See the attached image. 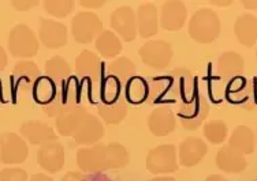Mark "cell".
Wrapping results in <instances>:
<instances>
[{
  "label": "cell",
  "instance_id": "1",
  "mask_svg": "<svg viewBox=\"0 0 257 181\" xmlns=\"http://www.w3.org/2000/svg\"><path fill=\"white\" fill-rule=\"evenodd\" d=\"M220 34V20L211 8H198L189 22L190 38L200 44H209Z\"/></svg>",
  "mask_w": 257,
  "mask_h": 181
},
{
  "label": "cell",
  "instance_id": "2",
  "mask_svg": "<svg viewBox=\"0 0 257 181\" xmlns=\"http://www.w3.org/2000/svg\"><path fill=\"white\" fill-rule=\"evenodd\" d=\"M209 102L208 98L200 92H194L193 97L186 102L178 104V114L183 128L197 130L209 114Z\"/></svg>",
  "mask_w": 257,
  "mask_h": 181
},
{
  "label": "cell",
  "instance_id": "3",
  "mask_svg": "<svg viewBox=\"0 0 257 181\" xmlns=\"http://www.w3.org/2000/svg\"><path fill=\"white\" fill-rule=\"evenodd\" d=\"M75 74L82 82H88L92 92L100 93L101 82H103V63L100 62L99 56L94 54L89 49H84L75 60Z\"/></svg>",
  "mask_w": 257,
  "mask_h": 181
},
{
  "label": "cell",
  "instance_id": "4",
  "mask_svg": "<svg viewBox=\"0 0 257 181\" xmlns=\"http://www.w3.org/2000/svg\"><path fill=\"white\" fill-rule=\"evenodd\" d=\"M39 40L26 24H17L9 36V50L17 59L28 60L39 52Z\"/></svg>",
  "mask_w": 257,
  "mask_h": 181
},
{
  "label": "cell",
  "instance_id": "5",
  "mask_svg": "<svg viewBox=\"0 0 257 181\" xmlns=\"http://www.w3.org/2000/svg\"><path fill=\"white\" fill-rule=\"evenodd\" d=\"M139 54L145 66L160 71L170 66L174 50L171 44L164 40H151L140 48Z\"/></svg>",
  "mask_w": 257,
  "mask_h": 181
},
{
  "label": "cell",
  "instance_id": "6",
  "mask_svg": "<svg viewBox=\"0 0 257 181\" xmlns=\"http://www.w3.org/2000/svg\"><path fill=\"white\" fill-rule=\"evenodd\" d=\"M71 33L77 42L89 44L103 33V22L94 12L82 11L71 20Z\"/></svg>",
  "mask_w": 257,
  "mask_h": 181
},
{
  "label": "cell",
  "instance_id": "7",
  "mask_svg": "<svg viewBox=\"0 0 257 181\" xmlns=\"http://www.w3.org/2000/svg\"><path fill=\"white\" fill-rule=\"evenodd\" d=\"M78 102L79 88L77 80L69 78L58 86V93L54 100L43 108H44L45 114H48L51 118H56L60 112H63L66 109L78 106Z\"/></svg>",
  "mask_w": 257,
  "mask_h": 181
},
{
  "label": "cell",
  "instance_id": "8",
  "mask_svg": "<svg viewBox=\"0 0 257 181\" xmlns=\"http://www.w3.org/2000/svg\"><path fill=\"white\" fill-rule=\"evenodd\" d=\"M147 169L152 174H166L178 169L177 148L173 144H162L149 150L147 156Z\"/></svg>",
  "mask_w": 257,
  "mask_h": 181
},
{
  "label": "cell",
  "instance_id": "9",
  "mask_svg": "<svg viewBox=\"0 0 257 181\" xmlns=\"http://www.w3.org/2000/svg\"><path fill=\"white\" fill-rule=\"evenodd\" d=\"M26 142L15 132L0 134V161L5 165L22 164L28 158Z\"/></svg>",
  "mask_w": 257,
  "mask_h": 181
},
{
  "label": "cell",
  "instance_id": "10",
  "mask_svg": "<svg viewBox=\"0 0 257 181\" xmlns=\"http://www.w3.org/2000/svg\"><path fill=\"white\" fill-rule=\"evenodd\" d=\"M170 88H168V100L186 102L194 94V79L188 68H177L167 75Z\"/></svg>",
  "mask_w": 257,
  "mask_h": 181
},
{
  "label": "cell",
  "instance_id": "11",
  "mask_svg": "<svg viewBox=\"0 0 257 181\" xmlns=\"http://www.w3.org/2000/svg\"><path fill=\"white\" fill-rule=\"evenodd\" d=\"M77 165L85 173L105 170L107 165V146L96 143L93 146L82 147L77 152Z\"/></svg>",
  "mask_w": 257,
  "mask_h": 181
},
{
  "label": "cell",
  "instance_id": "12",
  "mask_svg": "<svg viewBox=\"0 0 257 181\" xmlns=\"http://www.w3.org/2000/svg\"><path fill=\"white\" fill-rule=\"evenodd\" d=\"M112 29L118 33L124 41H133L139 32H137V18H136V11L128 7L122 6L111 14L109 18Z\"/></svg>",
  "mask_w": 257,
  "mask_h": 181
},
{
  "label": "cell",
  "instance_id": "13",
  "mask_svg": "<svg viewBox=\"0 0 257 181\" xmlns=\"http://www.w3.org/2000/svg\"><path fill=\"white\" fill-rule=\"evenodd\" d=\"M39 37L45 48H62L67 44V28L62 22L43 18L40 20Z\"/></svg>",
  "mask_w": 257,
  "mask_h": 181
},
{
  "label": "cell",
  "instance_id": "14",
  "mask_svg": "<svg viewBox=\"0 0 257 181\" xmlns=\"http://www.w3.org/2000/svg\"><path fill=\"white\" fill-rule=\"evenodd\" d=\"M37 164L50 173L62 170L64 166V147L58 140L41 144L37 150Z\"/></svg>",
  "mask_w": 257,
  "mask_h": 181
},
{
  "label": "cell",
  "instance_id": "15",
  "mask_svg": "<svg viewBox=\"0 0 257 181\" xmlns=\"http://www.w3.org/2000/svg\"><path fill=\"white\" fill-rule=\"evenodd\" d=\"M148 130L155 136H167L175 131L177 118L171 109L167 106H158L154 109L147 120Z\"/></svg>",
  "mask_w": 257,
  "mask_h": 181
},
{
  "label": "cell",
  "instance_id": "16",
  "mask_svg": "<svg viewBox=\"0 0 257 181\" xmlns=\"http://www.w3.org/2000/svg\"><path fill=\"white\" fill-rule=\"evenodd\" d=\"M208 152V146L203 139L189 136L179 144V164L185 168L196 166Z\"/></svg>",
  "mask_w": 257,
  "mask_h": 181
},
{
  "label": "cell",
  "instance_id": "17",
  "mask_svg": "<svg viewBox=\"0 0 257 181\" xmlns=\"http://www.w3.org/2000/svg\"><path fill=\"white\" fill-rule=\"evenodd\" d=\"M188 18L186 6L179 0H167L162 7L160 24L162 28L170 32H177L182 29Z\"/></svg>",
  "mask_w": 257,
  "mask_h": 181
},
{
  "label": "cell",
  "instance_id": "18",
  "mask_svg": "<svg viewBox=\"0 0 257 181\" xmlns=\"http://www.w3.org/2000/svg\"><path fill=\"white\" fill-rule=\"evenodd\" d=\"M20 132L32 144H39V146L58 140V135L54 131V128L48 126L47 122H39V120L25 122L20 127Z\"/></svg>",
  "mask_w": 257,
  "mask_h": 181
},
{
  "label": "cell",
  "instance_id": "19",
  "mask_svg": "<svg viewBox=\"0 0 257 181\" xmlns=\"http://www.w3.org/2000/svg\"><path fill=\"white\" fill-rule=\"evenodd\" d=\"M86 109L74 106L60 112L56 116V131L62 136H74L86 118Z\"/></svg>",
  "mask_w": 257,
  "mask_h": 181
},
{
  "label": "cell",
  "instance_id": "20",
  "mask_svg": "<svg viewBox=\"0 0 257 181\" xmlns=\"http://www.w3.org/2000/svg\"><path fill=\"white\" fill-rule=\"evenodd\" d=\"M137 18V32L144 38H151L158 33V7L154 3H145L139 7L136 12Z\"/></svg>",
  "mask_w": 257,
  "mask_h": 181
},
{
  "label": "cell",
  "instance_id": "21",
  "mask_svg": "<svg viewBox=\"0 0 257 181\" xmlns=\"http://www.w3.org/2000/svg\"><path fill=\"white\" fill-rule=\"evenodd\" d=\"M215 162L220 170L227 172V173H239V172L245 170L247 165L246 158L242 152H239L228 144L223 146L219 150Z\"/></svg>",
  "mask_w": 257,
  "mask_h": 181
},
{
  "label": "cell",
  "instance_id": "22",
  "mask_svg": "<svg viewBox=\"0 0 257 181\" xmlns=\"http://www.w3.org/2000/svg\"><path fill=\"white\" fill-rule=\"evenodd\" d=\"M104 135V127L99 118L93 114H86L82 126L74 135L75 143L82 146H93Z\"/></svg>",
  "mask_w": 257,
  "mask_h": 181
},
{
  "label": "cell",
  "instance_id": "23",
  "mask_svg": "<svg viewBox=\"0 0 257 181\" xmlns=\"http://www.w3.org/2000/svg\"><path fill=\"white\" fill-rule=\"evenodd\" d=\"M234 34L239 44L250 48L257 42V18L252 14L239 15L234 24Z\"/></svg>",
  "mask_w": 257,
  "mask_h": 181
},
{
  "label": "cell",
  "instance_id": "24",
  "mask_svg": "<svg viewBox=\"0 0 257 181\" xmlns=\"http://www.w3.org/2000/svg\"><path fill=\"white\" fill-rule=\"evenodd\" d=\"M13 78L15 80V86L33 88L40 78V70L37 64L32 60H20L13 70Z\"/></svg>",
  "mask_w": 257,
  "mask_h": 181
},
{
  "label": "cell",
  "instance_id": "25",
  "mask_svg": "<svg viewBox=\"0 0 257 181\" xmlns=\"http://www.w3.org/2000/svg\"><path fill=\"white\" fill-rule=\"evenodd\" d=\"M245 70V62L242 56L237 52H224L218 59L216 71L218 75L223 79H231L237 75H241Z\"/></svg>",
  "mask_w": 257,
  "mask_h": 181
},
{
  "label": "cell",
  "instance_id": "26",
  "mask_svg": "<svg viewBox=\"0 0 257 181\" xmlns=\"http://www.w3.org/2000/svg\"><path fill=\"white\" fill-rule=\"evenodd\" d=\"M254 143H256V138L252 130L246 126H238L232 131L230 140H228V146L234 147L235 150L245 156V154H252L254 152Z\"/></svg>",
  "mask_w": 257,
  "mask_h": 181
},
{
  "label": "cell",
  "instance_id": "27",
  "mask_svg": "<svg viewBox=\"0 0 257 181\" xmlns=\"http://www.w3.org/2000/svg\"><path fill=\"white\" fill-rule=\"evenodd\" d=\"M94 46L97 49V52L105 59H114L122 52L120 40L118 38V36L109 30H103V33L96 38Z\"/></svg>",
  "mask_w": 257,
  "mask_h": 181
},
{
  "label": "cell",
  "instance_id": "28",
  "mask_svg": "<svg viewBox=\"0 0 257 181\" xmlns=\"http://www.w3.org/2000/svg\"><path fill=\"white\" fill-rule=\"evenodd\" d=\"M107 74L115 76L122 86H126L128 80L136 76V66L127 58H116L108 64Z\"/></svg>",
  "mask_w": 257,
  "mask_h": 181
},
{
  "label": "cell",
  "instance_id": "29",
  "mask_svg": "<svg viewBox=\"0 0 257 181\" xmlns=\"http://www.w3.org/2000/svg\"><path fill=\"white\" fill-rule=\"evenodd\" d=\"M45 74L55 84H60L70 78L71 67L67 63V60L63 59L62 56H54L45 63Z\"/></svg>",
  "mask_w": 257,
  "mask_h": 181
},
{
  "label": "cell",
  "instance_id": "30",
  "mask_svg": "<svg viewBox=\"0 0 257 181\" xmlns=\"http://www.w3.org/2000/svg\"><path fill=\"white\" fill-rule=\"evenodd\" d=\"M58 86L48 76H40L39 80L33 86V98L36 102L41 104L43 106L48 105L58 93Z\"/></svg>",
  "mask_w": 257,
  "mask_h": 181
},
{
  "label": "cell",
  "instance_id": "31",
  "mask_svg": "<svg viewBox=\"0 0 257 181\" xmlns=\"http://www.w3.org/2000/svg\"><path fill=\"white\" fill-rule=\"evenodd\" d=\"M99 116L107 124H119L127 116V105L124 100H119L114 104H101L99 106Z\"/></svg>",
  "mask_w": 257,
  "mask_h": 181
},
{
  "label": "cell",
  "instance_id": "32",
  "mask_svg": "<svg viewBox=\"0 0 257 181\" xmlns=\"http://www.w3.org/2000/svg\"><path fill=\"white\" fill-rule=\"evenodd\" d=\"M126 98L132 104L147 102L149 94V84L140 76H134L126 84Z\"/></svg>",
  "mask_w": 257,
  "mask_h": 181
},
{
  "label": "cell",
  "instance_id": "33",
  "mask_svg": "<svg viewBox=\"0 0 257 181\" xmlns=\"http://www.w3.org/2000/svg\"><path fill=\"white\" fill-rule=\"evenodd\" d=\"M130 161V156L126 147L119 143H109L107 144V169H120L124 168Z\"/></svg>",
  "mask_w": 257,
  "mask_h": 181
},
{
  "label": "cell",
  "instance_id": "34",
  "mask_svg": "<svg viewBox=\"0 0 257 181\" xmlns=\"http://www.w3.org/2000/svg\"><path fill=\"white\" fill-rule=\"evenodd\" d=\"M122 93V84L112 75H107L101 82L100 88V97L104 104H114L120 100Z\"/></svg>",
  "mask_w": 257,
  "mask_h": 181
},
{
  "label": "cell",
  "instance_id": "35",
  "mask_svg": "<svg viewBox=\"0 0 257 181\" xmlns=\"http://www.w3.org/2000/svg\"><path fill=\"white\" fill-rule=\"evenodd\" d=\"M149 94L147 102L148 104H160L162 101H170L168 100V88H170V82H168V76H159L155 78L152 82H149Z\"/></svg>",
  "mask_w": 257,
  "mask_h": 181
},
{
  "label": "cell",
  "instance_id": "36",
  "mask_svg": "<svg viewBox=\"0 0 257 181\" xmlns=\"http://www.w3.org/2000/svg\"><path fill=\"white\" fill-rule=\"evenodd\" d=\"M227 124L222 120H212L204 126V136L212 144H220L227 138Z\"/></svg>",
  "mask_w": 257,
  "mask_h": 181
},
{
  "label": "cell",
  "instance_id": "37",
  "mask_svg": "<svg viewBox=\"0 0 257 181\" xmlns=\"http://www.w3.org/2000/svg\"><path fill=\"white\" fill-rule=\"evenodd\" d=\"M44 10L56 18H64L74 10V0H45Z\"/></svg>",
  "mask_w": 257,
  "mask_h": 181
},
{
  "label": "cell",
  "instance_id": "38",
  "mask_svg": "<svg viewBox=\"0 0 257 181\" xmlns=\"http://www.w3.org/2000/svg\"><path fill=\"white\" fill-rule=\"evenodd\" d=\"M0 181H28V173L21 168H6L0 172Z\"/></svg>",
  "mask_w": 257,
  "mask_h": 181
},
{
  "label": "cell",
  "instance_id": "39",
  "mask_svg": "<svg viewBox=\"0 0 257 181\" xmlns=\"http://www.w3.org/2000/svg\"><path fill=\"white\" fill-rule=\"evenodd\" d=\"M37 4H39L37 0H13L11 2V6L18 11H28L29 8L36 7Z\"/></svg>",
  "mask_w": 257,
  "mask_h": 181
},
{
  "label": "cell",
  "instance_id": "40",
  "mask_svg": "<svg viewBox=\"0 0 257 181\" xmlns=\"http://www.w3.org/2000/svg\"><path fill=\"white\" fill-rule=\"evenodd\" d=\"M62 181H86L85 176L81 172H67L63 176Z\"/></svg>",
  "mask_w": 257,
  "mask_h": 181
},
{
  "label": "cell",
  "instance_id": "41",
  "mask_svg": "<svg viewBox=\"0 0 257 181\" xmlns=\"http://www.w3.org/2000/svg\"><path fill=\"white\" fill-rule=\"evenodd\" d=\"M105 2L103 0H81L79 4L85 7V8H99L101 6H104Z\"/></svg>",
  "mask_w": 257,
  "mask_h": 181
},
{
  "label": "cell",
  "instance_id": "42",
  "mask_svg": "<svg viewBox=\"0 0 257 181\" xmlns=\"http://www.w3.org/2000/svg\"><path fill=\"white\" fill-rule=\"evenodd\" d=\"M30 181H54L52 177L47 176V174H43V173H36L33 176L30 177Z\"/></svg>",
  "mask_w": 257,
  "mask_h": 181
},
{
  "label": "cell",
  "instance_id": "43",
  "mask_svg": "<svg viewBox=\"0 0 257 181\" xmlns=\"http://www.w3.org/2000/svg\"><path fill=\"white\" fill-rule=\"evenodd\" d=\"M7 66V54L6 50L0 46V71H3Z\"/></svg>",
  "mask_w": 257,
  "mask_h": 181
},
{
  "label": "cell",
  "instance_id": "44",
  "mask_svg": "<svg viewBox=\"0 0 257 181\" xmlns=\"http://www.w3.org/2000/svg\"><path fill=\"white\" fill-rule=\"evenodd\" d=\"M241 4L245 7V8H249V10H257V0H242Z\"/></svg>",
  "mask_w": 257,
  "mask_h": 181
},
{
  "label": "cell",
  "instance_id": "45",
  "mask_svg": "<svg viewBox=\"0 0 257 181\" xmlns=\"http://www.w3.org/2000/svg\"><path fill=\"white\" fill-rule=\"evenodd\" d=\"M205 181H227L224 177L219 176V174H212V176H209L208 178H205Z\"/></svg>",
  "mask_w": 257,
  "mask_h": 181
},
{
  "label": "cell",
  "instance_id": "46",
  "mask_svg": "<svg viewBox=\"0 0 257 181\" xmlns=\"http://www.w3.org/2000/svg\"><path fill=\"white\" fill-rule=\"evenodd\" d=\"M149 181H177L174 177H170V176H162V177H155L152 180Z\"/></svg>",
  "mask_w": 257,
  "mask_h": 181
},
{
  "label": "cell",
  "instance_id": "47",
  "mask_svg": "<svg viewBox=\"0 0 257 181\" xmlns=\"http://www.w3.org/2000/svg\"><path fill=\"white\" fill-rule=\"evenodd\" d=\"M209 3H211V4H213V6H230V4H232L231 0H230V2H209Z\"/></svg>",
  "mask_w": 257,
  "mask_h": 181
},
{
  "label": "cell",
  "instance_id": "48",
  "mask_svg": "<svg viewBox=\"0 0 257 181\" xmlns=\"http://www.w3.org/2000/svg\"><path fill=\"white\" fill-rule=\"evenodd\" d=\"M2 98H3V88H2V82H0V102H2Z\"/></svg>",
  "mask_w": 257,
  "mask_h": 181
},
{
  "label": "cell",
  "instance_id": "49",
  "mask_svg": "<svg viewBox=\"0 0 257 181\" xmlns=\"http://www.w3.org/2000/svg\"><path fill=\"white\" fill-rule=\"evenodd\" d=\"M256 58H257V49H256Z\"/></svg>",
  "mask_w": 257,
  "mask_h": 181
}]
</instances>
